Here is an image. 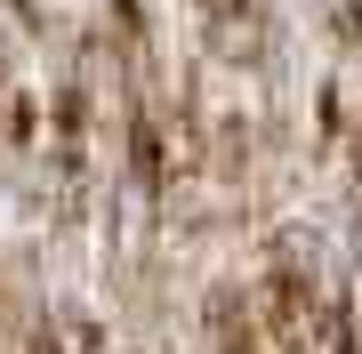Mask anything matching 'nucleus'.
Here are the masks:
<instances>
[{
  "mask_svg": "<svg viewBox=\"0 0 362 354\" xmlns=\"http://www.w3.org/2000/svg\"><path fill=\"white\" fill-rule=\"evenodd\" d=\"M202 8H209V25H250L258 0H202Z\"/></svg>",
  "mask_w": 362,
  "mask_h": 354,
  "instance_id": "f257e3e1",
  "label": "nucleus"
},
{
  "mask_svg": "<svg viewBox=\"0 0 362 354\" xmlns=\"http://www.w3.org/2000/svg\"><path fill=\"white\" fill-rule=\"evenodd\" d=\"M33 354H65V338H49V330H33Z\"/></svg>",
  "mask_w": 362,
  "mask_h": 354,
  "instance_id": "f03ea898",
  "label": "nucleus"
}]
</instances>
